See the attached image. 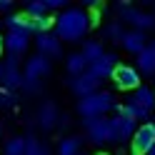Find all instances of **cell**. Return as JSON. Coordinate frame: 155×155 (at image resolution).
<instances>
[{
    "label": "cell",
    "mask_w": 155,
    "mask_h": 155,
    "mask_svg": "<svg viewBox=\"0 0 155 155\" xmlns=\"http://www.w3.org/2000/svg\"><path fill=\"white\" fill-rule=\"evenodd\" d=\"M93 25V15H88L83 8H68L55 18V35L58 40H68V43H78L83 40L88 28Z\"/></svg>",
    "instance_id": "obj_1"
},
{
    "label": "cell",
    "mask_w": 155,
    "mask_h": 155,
    "mask_svg": "<svg viewBox=\"0 0 155 155\" xmlns=\"http://www.w3.org/2000/svg\"><path fill=\"white\" fill-rule=\"evenodd\" d=\"M118 103H115L113 93H105V90H98L88 95V98H80L78 100V113L83 115V120H93V118H105L108 110H115Z\"/></svg>",
    "instance_id": "obj_2"
},
{
    "label": "cell",
    "mask_w": 155,
    "mask_h": 155,
    "mask_svg": "<svg viewBox=\"0 0 155 155\" xmlns=\"http://www.w3.org/2000/svg\"><path fill=\"white\" fill-rule=\"evenodd\" d=\"M53 70V65H50V58H45V55H33V58H28V63H25V73H23V88L28 93H38L40 90V78L45 75H50Z\"/></svg>",
    "instance_id": "obj_3"
},
{
    "label": "cell",
    "mask_w": 155,
    "mask_h": 155,
    "mask_svg": "<svg viewBox=\"0 0 155 155\" xmlns=\"http://www.w3.org/2000/svg\"><path fill=\"white\" fill-rule=\"evenodd\" d=\"M135 130H138V123H135L130 115L118 113V115H115V118H110V123H108V143L133 140Z\"/></svg>",
    "instance_id": "obj_4"
},
{
    "label": "cell",
    "mask_w": 155,
    "mask_h": 155,
    "mask_svg": "<svg viewBox=\"0 0 155 155\" xmlns=\"http://www.w3.org/2000/svg\"><path fill=\"white\" fill-rule=\"evenodd\" d=\"M120 18L128 20L133 25V30H150L155 28V15L145 13V10H138V8H130V5H120Z\"/></svg>",
    "instance_id": "obj_5"
},
{
    "label": "cell",
    "mask_w": 155,
    "mask_h": 155,
    "mask_svg": "<svg viewBox=\"0 0 155 155\" xmlns=\"http://www.w3.org/2000/svg\"><path fill=\"white\" fill-rule=\"evenodd\" d=\"M155 145V123H143L133 135V153L135 155H148V150Z\"/></svg>",
    "instance_id": "obj_6"
},
{
    "label": "cell",
    "mask_w": 155,
    "mask_h": 155,
    "mask_svg": "<svg viewBox=\"0 0 155 155\" xmlns=\"http://www.w3.org/2000/svg\"><path fill=\"white\" fill-rule=\"evenodd\" d=\"M113 80L120 90H138L140 88V73L130 65H118L113 73Z\"/></svg>",
    "instance_id": "obj_7"
},
{
    "label": "cell",
    "mask_w": 155,
    "mask_h": 155,
    "mask_svg": "<svg viewBox=\"0 0 155 155\" xmlns=\"http://www.w3.org/2000/svg\"><path fill=\"white\" fill-rule=\"evenodd\" d=\"M100 78H95L90 70H85L83 75H78L75 80L70 83L73 85V93L78 95V98H88V95H93V93H98V88H100Z\"/></svg>",
    "instance_id": "obj_8"
},
{
    "label": "cell",
    "mask_w": 155,
    "mask_h": 155,
    "mask_svg": "<svg viewBox=\"0 0 155 155\" xmlns=\"http://www.w3.org/2000/svg\"><path fill=\"white\" fill-rule=\"evenodd\" d=\"M108 123H110V118H93V120H83L85 130H88L90 143H95V145L108 143Z\"/></svg>",
    "instance_id": "obj_9"
},
{
    "label": "cell",
    "mask_w": 155,
    "mask_h": 155,
    "mask_svg": "<svg viewBox=\"0 0 155 155\" xmlns=\"http://www.w3.org/2000/svg\"><path fill=\"white\" fill-rule=\"evenodd\" d=\"M0 80H3V85H5V90H15V88H20L23 85V73L18 70V58L15 55H10L8 58V65L3 68V75H0Z\"/></svg>",
    "instance_id": "obj_10"
},
{
    "label": "cell",
    "mask_w": 155,
    "mask_h": 155,
    "mask_svg": "<svg viewBox=\"0 0 155 155\" xmlns=\"http://www.w3.org/2000/svg\"><path fill=\"white\" fill-rule=\"evenodd\" d=\"M28 38H30L28 33H20V30H8V35L3 38V48H8V53L18 58L20 53H25V50H28V43H30Z\"/></svg>",
    "instance_id": "obj_11"
},
{
    "label": "cell",
    "mask_w": 155,
    "mask_h": 155,
    "mask_svg": "<svg viewBox=\"0 0 155 155\" xmlns=\"http://www.w3.org/2000/svg\"><path fill=\"white\" fill-rule=\"evenodd\" d=\"M38 50H40V55L45 58H60L63 48H60V40H58V35L53 33H38Z\"/></svg>",
    "instance_id": "obj_12"
},
{
    "label": "cell",
    "mask_w": 155,
    "mask_h": 155,
    "mask_svg": "<svg viewBox=\"0 0 155 155\" xmlns=\"http://www.w3.org/2000/svg\"><path fill=\"white\" fill-rule=\"evenodd\" d=\"M120 43H123V48H125L128 53L140 55L145 48H148V35H145L143 30H128V33H123Z\"/></svg>",
    "instance_id": "obj_13"
},
{
    "label": "cell",
    "mask_w": 155,
    "mask_h": 155,
    "mask_svg": "<svg viewBox=\"0 0 155 155\" xmlns=\"http://www.w3.org/2000/svg\"><path fill=\"white\" fill-rule=\"evenodd\" d=\"M115 68H118V55H113V53H108V55H103L98 63H93L88 70L95 75V78H100V80H105V78H113V73H115Z\"/></svg>",
    "instance_id": "obj_14"
},
{
    "label": "cell",
    "mask_w": 155,
    "mask_h": 155,
    "mask_svg": "<svg viewBox=\"0 0 155 155\" xmlns=\"http://www.w3.org/2000/svg\"><path fill=\"white\" fill-rule=\"evenodd\" d=\"M58 120H60V113H58L55 103H43L40 110H38V125L43 130H53L58 128Z\"/></svg>",
    "instance_id": "obj_15"
},
{
    "label": "cell",
    "mask_w": 155,
    "mask_h": 155,
    "mask_svg": "<svg viewBox=\"0 0 155 155\" xmlns=\"http://www.w3.org/2000/svg\"><path fill=\"white\" fill-rule=\"evenodd\" d=\"M138 73L155 75V45H148V48L138 55Z\"/></svg>",
    "instance_id": "obj_16"
},
{
    "label": "cell",
    "mask_w": 155,
    "mask_h": 155,
    "mask_svg": "<svg viewBox=\"0 0 155 155\" xmlns=\"http://www.w3.org/2000/svg\"><path fill=\"white\" fill-rule=\"evenodd\" d=\"M80 145H83V138L80 135H65L58 145V155H78L80 153Z\"/></svg>",
    "instance_id": "obj_17"
},
{
    "label": "cell",
    "mask_w": 155,
    "mask_h": 155,
    "mask_svg": "<svg viewBox=\"0 0 155 155\" xmlns=\"http://www.w3.org/2000/svg\"><path fill=\"white\" fill-rule=\"evenodd\" d=\"M130 100L135 105H140V108H145V110H153L155 108V93L150 88H145V85H140V88L135 90V95H133Z\"/></svg>",
    "instance_id": "obj_18"
},
{
    "label": "cell",
    "mask_w": 155,
    "mask_h": 155,
    "mask_svg": "<svg viewBox=\"0 0 155 155\" xmlns=\"http://www.w3.org/2000/svg\"><path fill=\"white\" fill-rule=\"evenodd\" d=\"M83 58H85V63L88 65H93V63H98L100 58L105 55V50H103V45L100 43H95V40H88L83 45V53H80Z\"/></svg>",
    "instance_id": "obj_19"
},
{
    "label": "cell",
    "mask_w": 155,
    "mask_h": 155,
    "mask_svg": "<svg viewBox=\"0 0 155 155\" xmlns=\"http://www.w3.org/2000/svg\"><path fill=\"white\" fill-rule=\"evenodd\" d=\"M65 65H68V73L70 75H83L85 70H88V63H85V58L80 55V53H73V55H68V60H65Z\"/></svg>",
    "instance_id": "obj_20"
},
{
    "label": "cell",
    "mask_w": 155,
    "mask_h": 155,
    "mask_svg": "<svg viewBox=\"0 0 155 155\" xmlns=\"http://www.w3.org/2000/svg\"><path fill=\"white\" fill-rule=\"evenodd\" d=\"M25 155H50V148L43 145L35 135H28L25 138Z\"/></svg>",
    "instance_id": "obj_21"
},
{
    "label": "cell",
    "mask_w": 155,
    "mask_h": 155,
    "mask_svg": "<svg viewBox=\"0 0 155 155\" xmlns=\"http://www.w3.org/2000/svg\"><path fill=\"white\" fill-rule=\"evenodd\" d=\"M5 155H25V138L13 135V138L5 143Z\"/></svg>",
    "instance_id": "obj_22"
},
{
    "label": "cell",
    "mask_w": 155,
    "mask_h": 155,
    "mask_svg": "<svg viewBox=\"0 0 155 155\" xmlns=\"http://www.w3.org/2000/svg\"><path fill=\"white\" fill-rule=\"evenodd\" d=\"M25 15L28 18H43V15H48V8H45V3L43 0H30V3L25 5Z\"/></svg>",
    "instance_id": "obj_23"
},
{
    "label": "cell",
    "mask_w": 155,
    "mask_h": 155,
    "mask_svg": "<svg viewBox=\"0 0 155 155\" xmlns=\"http://www.w3.org/2000/svg\"><path fill=\"white\" fill-rule=\"evenodd\" d=\"M123 28L120 23H110V25H105L103 28V40H113V43H120V38H123Z\"/></svg>",
    "instance_id": "obj_24"
},
{
    "label": "cell",
    "mask_w": 155,
    "mask_h": 155,
    "mask_svg": "<svg viewBox=\"0 0 155 155\" xmlns=\"http://www.w3.org/2000/svg\"><path fill=\"white\" fill-rule=\"evenodd\" d=\"M33 20V18H30ZM35 33H50V28L55 25V18H50V15H43V18H35Z\"/></svg>",
    "instance_id": "obj_25"
},
{
    "label": "cell",
    "mask_w": 155,
    "mask_h": 155,
    "mask_svg": "<svg viewBox=\"0 0 155 155\" xmlns=\"http://www.w3.org/2000/svg\"><path fill=\"white\" fill-rule=\"evenodd\" d=\"M15 103V95L10 90H0V108H10Z\"/></svg>",
    "instance_id": "obj_26"
},
{
    "label": "cell",
    "mask_w": 155,
    "mask_h": 155,
    "mask_svg": "<svg viewBox=\"0 0 155 155\" xmlns=\"http://www.w3.org/2000/svg\"><path fill=\"white\" fill-rule=\"evenodd\" d=\"M43 3H45L48 10H50V8H63V5H65V0H43Z\"/></svg>",
    "instance_id": "obj_27"
},
{
    "label": "cell",
    "mask_w": 155,
    "mask_h": 155,
    "mask_svg": "<svg viewBox=\"0 0 155 155\" xmlns=\"http://www.w3.org/2000/svg\"><path fill=\"white\" fill-rule=\"evenodd\" d=\"M0 10H3V13L13 10V0H0Z\"/></svg>",
    "instance_id": "obj_28"
},
{
    "label": "cell",
    "mask_w": 155,
    "mask_h": 155,
    "mask_svg": "<svg viewBox=\"0 0 155 155\" xmlns=\"http://www.w3.org/2000/svg\"><path fill=\"white\" fill-rule=\"evenodd\" d=\"M148 155H155V145H153V148H150V150H148Z\"/></svg>",
    "instance_id": "obj_29"
},
{
    "label": "cell",
    "mask_w": 155,
    "mask_h": 155,
    "mask_svg": "<svg viewBox=\"0 0 155 155\" xmlns=\"http://www.w3.org/2000/svg\"><path fill=\"white\" fill-rule=\"evenodd\" d=\"M0 50H3V38H0Z\"/></svg>",
    "instance_id": "obj_30"
},
{
    "label": "cell",
    "mask_w": 155,
    "mask_h": 155,
    "mask_svg": "<svg viewBox=\"0 0 155 155\" xmlns=\"http://www.w3.org/2000/svg\"><path fill=\"white\" fill-rule=\"evenodd\" d=\"M0 75H3V65H0Z\"/></svg>",
    "instance_id": "obj_31"
},
{
    "label": "cell",
    "mask_w": 155,
    "mask_h": 155,
    "mask_svg": "<svg viewBox=\"0 0 155 155\" xmlns=\"http://www.w3.org/2000/svg\"><path fill=\"white\" fill-rule=\"evenodd\" d=\"M0 133H3V128H0Z\"/></svg>",
    "instance_id": "obj_32"
}]
</instances>
